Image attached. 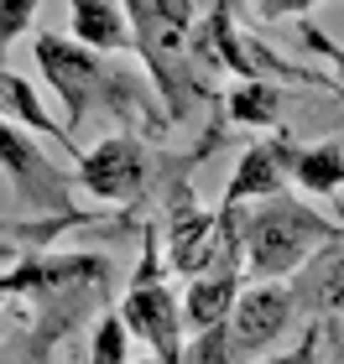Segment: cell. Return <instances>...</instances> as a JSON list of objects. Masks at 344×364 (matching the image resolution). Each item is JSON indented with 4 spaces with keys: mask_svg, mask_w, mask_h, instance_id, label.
Segmentation results:
<instances>
[{
    "mask_svg": "<svg viewBox=\"0 0 344 364\" xmlns=\"http://www.w3.org/2000/svg\"><path fill=\"white\" fill-rule=\"evenodd\" d=\"M31 53H37V68L47 78V89L68 109V136L84 130L89 114H110L125 136H167L172 114L162 105V94L152 89V78H141L136 68L115 63V53H94V47L68 42L58 31H37Z\"/></svg>",
    "mask_w": 344,
    "mask_h": 364,
    "instance_id": "obj_1",
    "label": "cell"
},
{
    "mask_svg": "<svg viewBox=\"0 0 344 364\" xmlns=\"http://www.w3.org/2000/svg\"><path fill=\"white\" fill-rule=\"evenodd\" d=\"M110 255L94 250H21L16 266L0 271V296H26L31 302V328H26V364H47L68 333L89 312H100L105 287H110Z\"/></svg>",
    "mask_w": 344,
    "mask_h": 364,
    "instance_id": "obj_2",
    "label": "cell"
},
{
    "mask_svg": "<svg viewBox=\"0 0 344 364\" xmlns=\"http://www.w3.org/2000/svg\"><path fill=\"white\" fill-rule=\"evenodd\" d=\"M136 31V53L152 68V84L162 94L172 120H193V109L214 99V63L193 42L188 0H120Z\"/></svg>",
    "mask_w": 344,
    "mask_h": 364,
    "instance_id": "obj_3",
    "label": "cell"
},
{
    "mask_svg": "<svg viewBox=\"0 0 344 364\" xmlns=\"http://www.w3.org/2000/svg\"><path fill=\"white\" fill-rule=\"evenodd\" d=\"M329 245H344V224L308 208L292 193L261 198L251 213H240V250L256 281H292Z\"/></svg>",
    "mask_w": 344,
    "mask_h": 364,
    "instance_id": "obj_4",
    "label": "cell"
},
{
    "mask_svg": "<svg viewBox=\"0 0 344 364\" xmlns=\"http://www.w3.org/2000/svg\"><path fill=\"white\" fill-rule=\"evenodd\" d=\"M162 271H167V250H162L157 224H146L141 260H136V271L125 281V296H120V318L130 328V338H141L152 349V359L177 364L188 349V323H183V296L167 291Z\"/></svg>",
    "mask_w": 344,
    "mask_h": 364,
    "instance_id": "obj_5",
    "label": "cell"
},
{
    "mask_svg": "<svg viewBox=\"0 0 344 364\" xmlns=\"http://www.w3.org/2000/svg\"><path fill=\"white\" fill-rule=\"evenodd\" d=\"M0 172L11 177L16 198H21L31 213H47V219L78 213L73 208V177L58 172V161L31 141V130L6 120V114H0Z\"/></svg>",
    "mask_w": 344,
    "mask_h": 364,
    "instance_id": "obj_6",
    "label": "cell"
},
{
    "mask_svg": "<svg viewBox=\"0 0 344 364\" xmlns=\"http://www.w3.org/2000/svg\"><path fill=\"white\" fill-rule=\"evenodd\" d=\"M73 182L84 193H94L100 203H136L152 182V151H146L141 136H105L94 151L78 156Z\"/></svg>",
    "mask_w": 344,
    "mask_h": 364,
    "instance_id": "obj_7",
    "label": "cell"
},
{
    "mask_svg": "<svg viewBox=\"0 0 344 364\" xmlns=\"http://www.w3.org/2000/svg\"><path fill=\"white\" fill-rule=\"evenodd\" d=\"M292 318H298V291H292V281H256V287H245L235 312H229V349H235V364L266 354L271 343L287 333Z\"/></svg>",
    "mask_w": 344,
    "mask_h": 364,
    "instance_id": "obj_8",
    "label": "cell"
},
{
    "mask_svg": "<svg viewBox=\"0 0 344 364\" xmlns=\"http://www.w3.org/2000/svg\"><path fill=\"white\" fill-rule=\"evenodd\" d=\"M287 146L292 136H271L245 146V156L235 161V177L219 198V208H240V203H261V198H276L287 188Z\"/></svg>",
    "mask_w": 344,
    "mask_h": 364,
    "instance_id": "obj_9",
    "label": "cell"
},
{
    "mask_svg": "<svg viewBox=\"0 0 344 364\" xmlns=\"http://www.w3.org/2000/svg\"><path fill=\"white\" fill-rule=\"evenodd\" d=\"M68 26H73V42L94 47V53L136 47V31H130V16L120 0H68Z\"/></svg>",
    "mask_w": 344,
    "mask_h": 364,
    "instance_id": "obj_10",
    "label": "cell"
},
{
    "mask_svg": "<svg viewBox=\"0 0 344 364\" xmlns=\"http://www.w3.org/2000/svg\"><path fill=\"white\" fill-rule=\"evenodd\" d=\"M292 291H298V307L323 312V318H344V245L318 250L292 276Z\"/></svg>",
    "mask_w": 344,
    "mask_h": 364,
    "instance_id": "obj_11",
    "label": "cell"
},
{
    "mask_svg": "<svg viewBox=\"0 0 344 364\" xmlns=\"http://www.w3.org/2000/svg\"><path fill=\"white\" fill-rule=\"evenodd\" d=\"M287 177L298 182L303 193H318V198H334L344 188V136L334 141H318V146H287Z\"/></svg>",
    "mask_w": 344,
    "mask_h": 364,
    "instance_id": "obj_12",
    "label": "cell"
},
{
    "mask_svg": "<svg viewBox=\"0 0 344 364\" xmlns=\"http://www.w3.org/2000/svg\"><path fill=\"white\" fill-rule=\"evenodd\" d=\"M240 291H245V287H240V271L188 281V291H183V323H188V333H204V328L229 323V312H235Z\"/></svg>",
    "mask_w": 344,
    "mask_h": 364,
    "instance_id": "obj_13",
    "label": "cell"
},
{
    "mask_svg": "<svg viewBox=\"0 0 344 364\" xmlns=\"http://www.w3.org/2000/svg\"><path fill=\"white\" fill-rule=\"evenodd\" d=\"M0 114H6V120H16V125H26V130H47L53 141L68 146V156H73V161L84 156V146H78L68 130H58L53 120H47V109L37 105V89H31L21 73H11V68H0Z\"/></svg>",
    "mask_w": 344,
    "mask_h": 364,
    "instance_id": "obj_14",
    "label": "cell"
},
{
    "mask_svg": "<svg viewBox=\"0 0 344 364\" xmlns=\"http://www.w3.org/2000/svg\"><path fill=\"white\" fill-rule=\"evenodd\" d=\"M276 109H282V89L266 84V78H245L240 89H229V120H235V125L271 130L276 125Z\"/></svg>",
    "mask_w": 344,
    "mask_h": 364,
    "instance_id": "obj_15",
    "label": "cell"
},
{
    "mask_svg": "<svg viewBox=\"0 0 344 364\" xmlns=\"http://www.w3.org/2000/svg\"><path fill=\"white\" fill-rule=\"evenodd\" d=\"M130 349V328L120 312H100L94 318V333H89V364H125Z\"/></svg>",
    "mask_w": 344,
    "mask_h": 364,
    "instance_id": "obj_16",
    "label": "cell"
},
{
    "mask_svg": "<svg viewBox=\"0 0 344 364\" xmlns=\"http://www.w3.org/2000/svg\"><path fill=\"white\" fill-rule=\"evenodd\" d=\"M193 343L183 349L177 364H235V349H229V323L204 328V333H188Z\"/></svg>",
    "mask_w": 344,
    "mask_h": 364,
    "instance_id": "obj_17",
    "label": "cell"
},
{
    "mask_svg": "<svg viewBox=\"0 0 344 364\" xmlns=\"http://www.w3.org/2000/svg\"><path fill=\"white\" fill-rule=\"evenodd\" d=\"M37 21V0H0V68H6V53L21 31Z\"/></svg>",
    "mask_w": 344,
    "mask_h": 364,
    "instance_id": "obj_18",
    "label": "cell"
},
{
    "mask_svg": "<svg viewBox=\"0 0 344 364\" xmlns=\"http://www.w3.org/2000/svg\"><path fill=\"white\" fill-rule=\"evenodd\" d=\"M303 47H308V53H318V58H329V63H334V73H339V84H334V89L344 94V47L329 37V31H318L313 21H303Z\"/></svg>",
    "mask_w": 344,
    "mask_h": 364,
    "instance_id": "obj_19",
    "label": "cell"
},
{
    "mask_svg": "<svg viewBox=\"0 0 344 364\" xmlns=\"http://www.w3.org/2000/svg\"><path fill=\"white\" fill-rule=\"evenodd\" d=\"M318 338H323V328H318V323H308V328H303V338L292 343L287 354H266L261 364H313V359H318Z\"/></svg>",
    "mask_w": 344,
    "mask_h": 364,
    "instance_id": "obj_20",
    "label": "cell"
},
{
    "mask_svg": "<svg viewBox=\"0 0 344 364\" xmlns=\"http://www.w3.org/2000/svg\"><path fill=\"white\" fill-rule=\"evenodd\" d=\"M318 0H256V16L261 21H282V16H308Z\"/></svg>",
    "mask_w": 344,
    "mask_h": 364,
    "instance_id": "obj_21",
    "label": "cell"
},
{
    "mask_svg": "<svg viewBox=\"0 0 344 364\" xmlns=\"http://www.w3.org/2000/svg\"><path fill=\"white\" fill-rule=\"evenodd\" d=\"M21 260V250H11V245H0V266H16Z\"/></svg>",
    "mask_w": 344,
    "mask_h": 364,
    "instance_id": "obj_22",
    "label": "cell"
},
{
    "mask_svg": "<svg viewBox=\"0 0 344 364\" xmlns=\"http://www.w3.org/2000/svg\"><path fill=\"white\" fill-rule=\"evenodd\" d=\"M141 364H162V359H152V354H146V359H141Z\"/></svg>",
    "mask_w": 344,
    "mask_h": 364,
    "instance_id": "obj_23",
    "label": "cell"
},
{
    "mask_svg": "<svg viewBox=\"0 0 344 364\" xmlns=\"http://www.w3.org/2000/svg\"><path fill=\"white\" fill-rule=\"evenodd\" d=\"M0 312H6V296H0Z\"/></svg>",
    "mask_w": 344,
    "mask_h": 364,
    "instance_id": "obj_24",
    "label": "cell"
}]
</instances>
